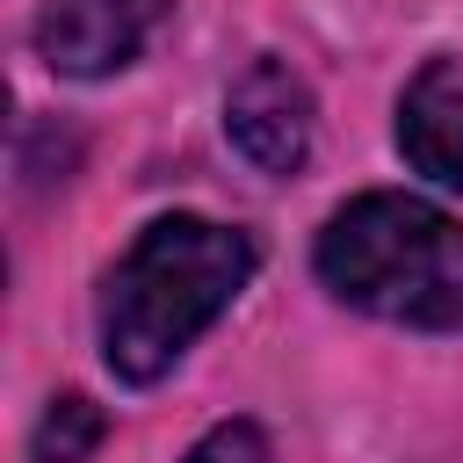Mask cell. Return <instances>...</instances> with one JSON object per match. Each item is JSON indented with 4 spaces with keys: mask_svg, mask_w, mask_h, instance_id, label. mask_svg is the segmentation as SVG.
I'll list each match as a JSON object with an SVG mask.
<instances>
[{
    "mask_svg": "<svg viewBox=\"0 0 463 463\" xmlns=\"http://www.w3.org/2000/svg\"><path fill=\"white\" fill-rule=\"evenodd\" d=\"M224 130L260 174H297L311 159V87L282 58H253L224 94Z\"/></svg>",
    "mask_w": 463,
    "mask_h": 463,
    "instance_id": "3957f363",
    "label": "cell"
},
{
    "mask_svg": "<svg viewBox=\"0 0 463 463\" xmlns=\"http://www.w3.org/2000/svg\"><path fill=\"white\" fill-rule=\"evenodd\" d=\"M318 275L340 304L391 326H463V224L420 195L369 188L318 232Z\"/></svg>",
    "mask_w": 463,
    "mask_h": 463,
    "instance_id": "7a4b0ae2",
    "label": "cell"
},
{
    "mask_svg": "<svg viewBox=\"0 0 463 463\" xmlns=\"http://www.w3.org/2000/svg\"><path fill=\"white\" fill-rule=\"evenodd\" d=\"M101 449V412L80 398V391H65V398H51V412L36 420V441H29V463H87Z\"/></svg>",
    "mask_w": 463,
    "mask_h": 463,
    "instance_id": "8992f818",
    "label": "cell"
},
{
    "mask_svg": "<svg viewBox=\"0 0 463 463\" xmlns=\"http://www.w3.org/2000/svg\"><path fill=\"white\" fill-rule=\"evenodd\" d=\"M188 463H275V456H268V434L253 420H224L188 449Z\"/></svg>",
    "mask_w": 463,
    "mask_h": 463,
    "instance_id": "52a82bcc",
    "label": "cell"
},
{
    "mask_svg": "<svg viewBox=\"0 0 463 463\" xmlns=\"http://www.w3.org/2000/svg\"><path fill=\"white\" fill-rule=\"evenodd\" d=\"M152 22H159V0H51L36 14V58L51 72L94 80V72L130 65Z\"/></svg>",
    "mask_w": 463,
    "mask_h": 463,
    "instance_id": "277c9868",
    "label": "cell"
},
{
    "mask_svg": "<svg viewBox=\"0 0 463 463\" xmlns=\"http://www.w3.org/2000/svg\"><path fill=\"white\" fill-rule=\"evenodd\" d=\"M398 152L463 195V58H434L420 65V80L398 101Z\"/></svg>",
    "mask_w": 463,
    "mask_h": 463,
    "instance_id": "5b68a950",
    "label": "cell"
},
{
    "mask_svg": "<svg viewBox=\"0 0 463 463\" xmlns=\"http://www.w3.org/2000/svg\"><path fill=\"white\" fill-rule=\"evenodd\" d=\"M253 239L210 217H159L101 282V362L123 383H159L188 340L253 282Z\"/></svg>",
    "mask_w": 463,
    "mask_h": 463,
    "instance_id": "6da1fadb",
    "label": "cell"
}]
</instances>
